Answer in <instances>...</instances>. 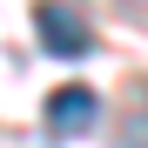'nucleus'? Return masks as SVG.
<instances>
[{
	"label": "nucleus",
	"mask_w": 148,
	"mask_h": 148,
	"mask_svg": "<svg viewBox=\"0 0 148 148\" xmlns=\"http://www.w3.org/2000/svg\"><path fill=\"white\" fill-rule=\"evenodd\" d=\"M34 40H40V47H47L54 61H81L88 47H94V27H88V20L74 14V7H61V0H47V7L34 14Z\"/></svg>",
	"instance_id": "f257e3e1"
},
{
	"label": "nucleus",
	"mask_w": 148,
	"mask_h": 148,
	"mask_svg": "<svg viewBox=\"0 0 148 148\" xmlns=\"http://www.w3.org/2000/svg\"><path fill=\"white\" fill-rule=\"evenodd\" d=\"M94 121H101V94L94 88H54L47 94V135L74 141V135H88Z\"/></svg>",
	"instance_id": "f03ea898"
},
{
	"label": "nucleus",
	"mask_w": 148,
	"mask_h": 148,
	"mask_svg": "<svg viewBox=\"0 0 148 148\" xmlns=\"http://www.w3.org/2000/svg\"><path fill=\"white\" fill-rule=\"evenodd\" d=\"M114 148H148V88H135V101H128V121H121Z\"/></svg>",
	"instance_id": "7ed1b4c3"
}]
</instances>
